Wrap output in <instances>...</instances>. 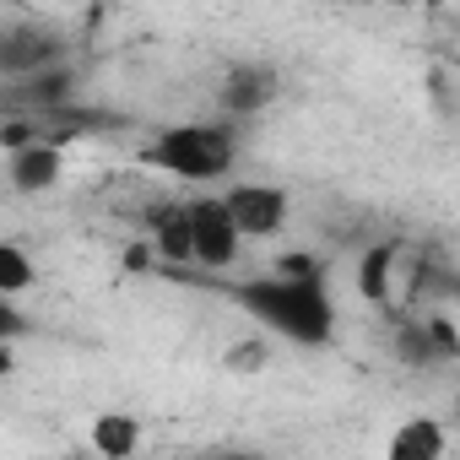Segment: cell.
<instances>
[{
  "label": "cell",
  "instance_id": "1",
  "mask_svg": "<svg viewBox=\"0 0 460 460\" xmlns=\"http://www.w3.org/2000/svg\"><path fill=\"white\" fill-rule=\"evenodd\" d=\"M239 304L277 341L325 347L336 336V298H331L325 277H255L239 288Z\"/></svg>",
  "mask_w": 460,
  "mask_h": 460
},
{
  "label": "cell",
  "instance_id": "2",
  "mask_svg": "<svg viewBox=\"0 0 460 460\" xmlns=\"http://www.w3.org/2000/svg\"><path fill=\"white\" fill-rule=\"evenodd\" d=\"M141 163L179 179V184H217L222 173H234L239 163V130L227 119H184V125H163L146 136Z\"/></svg>",
  "mask_w": 460,
  "mask_h": 460
},
{
  "label": "cell",
  "instance_id": "3",
  "mask_svg": "<svg viewBox=\"0 0 460 460\" xmlns=\"http://www.w3.org/2000/svg\"><path fill=\"white\" fill-rule=\"evenodd\" d=\"M217 200H222L227 222H234V234L244 244L277 239L282 227H288V217H293V195L277 179H234L227 190H217Z\"/></svg>",
  "mask_w": 460,
  "mask_h": 460
},
{
  "label": "cell",
  "instance_id": "4",
  "mask_svg": "<svg viewBox=\"0 0 460 460\" xmlns=\"http://www.w3.org/2000/svg\"><path fill=\"white\" fill-rule=\"evenodd\" d=\"M184 217H190V266H200V271H227V266L239 261L244 239L234 234V222H227V211H222L217 195L184 200Z\"/></svg>",
  "mask_w": 460,
  "mask_h": 460
},
{
  "label": "cell",
  "instance_id": "5",
  "mask_svg": "<svg viewBox=\"0 0 460 460\" xmlns=\"http://www.w3.org/2000/svg\"><path fill=\"white\" fill-rule=\"evenodd\" d=\"M282 98V71L266 66V60H239V66H227L222 87H217V103L227 109V125L234 119H255L261 109H271Z\"/></svg>",
  "mask_w": 460,
  "mask_h": 460
},
{
  "label": "cell",
  "instance_id": "6",
  "mask_svg": "<svg viewBox=\"0 0 460 460\" xmlns=\"http://www.w3.org/2000/svg\"><path fill=\"white\" fill-rule=\"evenodd\" d=\"M66 173H71V157H66V146L55 136L49 141H33L22 152H6V184L17 195H49Z\"/></svg>",
  "mask_w": 460,
  "mask_h": 460
},
{
  "label": "cell",
  "instance_id": "7",
  "mask_svg": "<svg viewBox=\"0 0 460 460\" xmlns=\"http://www.w3.org/2000/svg\"><path fill=\"white\" fill-rule=\"evenodd\" d=\"M444 455H449V428L433 411L401 417L385 438V460H444Z\"/></svg>",
  "mask_w": 460,
  "mask_h": 460
},
{
  "label": "cell",
  "instance_id": "8",
  "mask_svg": "<svg viewBox=\"0 0 460 460\" xmlns=\"http://www.w3.org/2000/svg\"><path fill=\"white\" fill-rule=\"evenodd\" d=\"M87 444L98 460H136L141 444H146V428L136 411H98L87 422Z\"/></svg>",
  "mask_w": 460,
  "mask_h": 460
},
{
  "label": "cell",
  "instance_id": "9",
  "mask_svg": "<svg viewBox=\"0 0 460 460\" xmlns=\"http://www.w3.org/2000/svg\"><path fill=\"white\" fill-rule=\"evenodd\" d=\"M146 250H152V261L190 266V217H184V200L152 206V217H146Z\"/></svg>",
  "mask_w": 460,
  "mask_h": 460
},
{
  "label": "cell",
  "instance_id": "10",
  "mask_svg": "<svg viewBox=\"0 0 460 460\" xmlns=\"http://www.w3.org/2000/svg\"><path fill=\"white\" fill-rule=\"evenodd\" d=\"M395 271H401V244H368L363 255H358V298L363 304H390L395 298Z\"/></svg>",
  "mask_w": 460,
  "mask_h": 460
},
{
  "label": "cell",
  "instance_id": "11",
  "mask_svg": "<svg viewBox=\"0 0 460 460\" xmlns=\"http://www.w3.org/2000/svg\"><path fill=\"white\" fill-rule=\"evenodd\" d=\"M39 288V261L17 244V239H0V298H28Z\"/></svg>",
  "mask_w": 460,
  "mask_h": 460
},
{
  "label": "cell",
  "instance_id": "12",
  "mask_svg": "<svg viewBox=\"0 0 460 460\" xmlns=\"http://www.w3.org/2000/svg\"><path fill=\"white\" fill-rule=\"evenodd\" d=\"M271 358H277V347L266 341V336H244V341H227V352H222V368L227 374H266L271 368Z\"/></svg>",
  "mask_w": 460,
  "mask_h": 460
},
{
  "label": "cell",
  "instance_id": "13",
  "mask_svg": "<svg viewBox=\"0 0 460 460\" xmlns=\"http://www.w3.org/2000/svg\"><path fill=\"white\" fill-rule=\"evenodd\" d=\"M17 374V336H0V385Z\"/></svg>",
  "mask_w": 460,
  "mask_h": 460
},
{
  "label": "cell",
  "instance_id": "14",
  "mask_svg": "<svg viewBox=\"0 0 460 460\" xmlns=\"http://www.w3.org/2000/svg\"><path fill=\"white\" fill-rule=\"evenodd\" d=\"M17 331H22V314H17L6 298H0V336H17Z\"/></svg>",
  "mask_w": 460,
  "mask_h": 460
},
{
  "label": "cell",
  "instance_id": "15",
  "mask_svg": "<svg viewBox=\"0 0 460 460\" xmlns=\"http://www.w3.org/2000/svg\"><path fill=\"white\" fill-rule=\"evenodd\" d=\"M200 460H266V455H255V449H211Z\"/></svg>",
  "mask_w": 460,
  "mask_h": 460
}]
</instances>
